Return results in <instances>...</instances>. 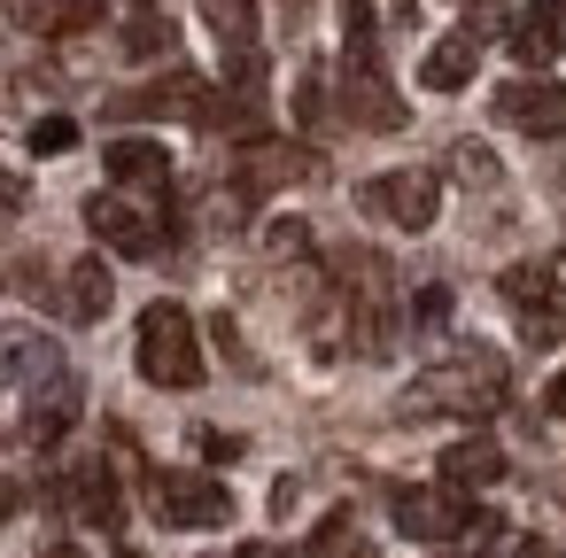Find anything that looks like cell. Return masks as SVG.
Masks as SVG:
<instances>
[{
	"label": "cell",
	"mask_w": 566,
	"mask_h": 558,
	"mask_svg": "<svg viewBox=\"0 0 566 558\" xmlns=\"http://www.w3.org/2000/svg\"><path fill=\"white\" fill-rule=\"evenodd\" d=\"M496 125H512L527 140H566V86H551V78L496 86Z\"/></svg>",
	"instance_id": "30bf717a"
},
{
	"label": "cell",
	"mask_w": 566,
	"mask_h": 558,
	"mask_svg": "<svg viewBox=\"0 0 566 558\" xmlns=\"http://www.w3.org/2000/svg\"><path fill=\"white\" fill-rule=\"evenodd\" d=\"M109 179L117 187H133V194H171V156H164V140H109Z\"/></svg>",
	"instance_id": "e0dca14e"
},
{
	"label": "cell",
	"mask_w": 566,
	"mask_h": 558,
	"mask_svg": "<svg viewBox=\"0 0 566 558\" xmlns=\"http://www.w3.org/2000/svg\"><path fill=\"white\" fill-rule=\"evenodd\" d=\"M388 512H396V527L411 535V543H458V535H496V519L481 512V504H465V488H396L388 496Z\"/></svg>",
	"instance_id": "5b68a950"
},
{
	"label": "cell",
	"mask_w": 566,
	"mask_h": 558,
	"mask_svg": "<svg viewBox=\"0 0 566 558\" xmlns=\"http://www.w3.org/2000/svg\"><path fill=\"white\" fill-rule=\"evenodd\" d=\"M303 558H380V550H373V543H357V527H349V512H326Z\"/></svg>",
	"instance_id": "44dd1931"
},
{
	"label": "cell",
	"mask_w": 566,
	"mask_h": 558,
	"mask_svg": "<svg viewBox=\"0 0 566 558\" xmlns=\"http://www.w3.org/2000/svg\"><path fill=\"white\" fill-rule=\"evenodd\" d=\"M496 287H504V303H512V318H520V341H527V349L566 341V287L551 280V264H512Z\"/></svg>",
	"instance_id": "52a82bcc"
},
{
	"label": "cell",
	"mask_w": 566,
	"mask_h": 558,
	"mask_svg": "<svg viewBox=\"0 0 566 558\" xmlns=\"http://www.w3.org/2000/svg\"><path fill=\"white\" fill-rule=\"evenodd\" d=\"M481 32H489L481 17H465L458 32H442V40L427 48V63H419V86H427V94H465L473 71H481Z\"/></svg>",
	"instance_id": "8fae6325"
},
{
	"label": "cell",
	"mask_w": 566,
	"mask_h": 558,
	"mask_svg": "<svg viewBox=\"0 0 566 558\" xmlns=\"http://www.w3.org/2000/svg\"><path fill=\"white\" fill-rule=\"evenodd\" d=\"M450 558H458V550H450Z\"/></svg>",
	"instance_id": "d590c367"
},
{
	"label": "cell",
	"mask_w": 566,
	"mask_h": 558,
	"mask_svg": "<svg viewBox=\"0 0 566 558\" xmlns=\"http://www.w3.org/2000/svg\"><path fill=\"white\" fill-rule=\"evenodd\" d=\"M295 117H303V125L326 117V71H303V86H295Z\"/></svg>",
	"instance_id": "484cf974"
},
{
	"label": "cell",
	"mask_w": 566,
	"mask_h": 558,
	"mask_svg": "<svg viewBox=\"0 0 566 558\" xmlns=\"http://www.w3.org/2000/svg\"><path fill=\"white\" fill-rule=\"evenodd\" d=\"M133 9H156V0H133Z\"/></svg>",
	"instance_id": "836d02e7"
},
{
	"label": "cell",
	"mask_w": 566,
	"mask_h": 558,
	"mask_svg": "<svg viewBox=\"0 0 566 558\" xmlns=\"http://www.w3.org/2000/svg\"><path fill=\"white\" fill-rule=\"evenodd\" d=\"M86 225L102 249L117 256H156L171 241V194H133V187H109V194H86Z\"/></svg>",
	"instance_id": "277c9868"
},
{
	"label": "cell",
	"mask_w": 566,
	"mask_h": 558,
	"mask_svg": "<svg viewBox=\"0 0 566 558\" xmlns=\"http://www.w3.org/2000/svg\"><path fill=\"white\" fill-rule=\"evenodd\" d=\"M55 558H78V550H55Z\"/></svg>",
	"instance_id": "e575fe53"
},
{
	"label": "cell",
	"mask_w": 566,
	"mask_h": 558,
	"mask_svg": "<svg viewBox=\"0 0 566 558\" xmlns=\"http://www.w3.org/2000/svg\"><path fill=\"white\" fill-rule=\"evenodd\" d=\"M109 264L102 256H78L71 272H63V318H78V326H94V318H109Z\"/></svg>",
	"instance_id": "d6986e66"
},
{
	"label": "cell",
	"mask_w": 566,
	"mask_h": 558,
	"mask_svg": "<svg viewBox=\"0 0 566 558\" xmlns=\"http://www.w3.org/2000/svg\"><path fill=\"white\" fill-rule=\"evenodd\" d=\"M78 372H48L40 388H32V403H24V442L32 450H55L71 427H78Z\"/></svg>",
	"instance_id": "7c38bea8"
},
{
	"label": "cell",
	"mask_w": 566,
	"mask_h": 558,
	"mask_svg": "<svg viewBox=\"0 0 566 558\" xmlns=\"http://www.w3.org/2000/svg\"><path fill=\"white\" fill-rule=\"evenodd\" d=\"M543 411H551V419H566V372H558V380L543 388Z\"/></svg>",
	"instance_id": "f546056e"
},
{
	"label": "cell",
	"mask_w": 566,
	"mask_h": 558,
	"mask_svg": "<svg viewBox=\"0 0 566 558\" xmlns=\"http://www.w3.org/2000/svg\"><path fill=\"white\" fill-rule=\"evenodd\" d=\"M264 249H272L280 264H295V256H311V225H303V218H280V225H264Z\"/></svg>",
	"instance_id": "cb8c5ba5"
},
{
	"label": "cell",
	"mask_w": 566,
	"mask_h": 558,
	"mask_svg": "<svg viewBox=\"0 0 566 558\" xmlns=\"http://www.w3.org/2000/svg\"><path fill=\"white\" fill-rule=\"evenodd\" d=\"M133 357H140V380L148 388H202V334L187 318V303H148L140 310V334H133Z\"/></svg>",
	"instance_id": "3957f363"
},
{
	"label": "cell",
	"mask_w": 566,
	"mask_h": 558,
	"mask_svg": "<svg viewBox=\"0 0 566 558\" xmlns=\"http://www.w3.org/2000/svg\"><path fill=\"white\" fill-rule=\"evenodd\" d=\"M442 318H450V287H419V295H411V326H427V334H434Z\"/></svg>",
	"instance_id": "4316f807"
},
{
	"label": "cell",
	"mask_w": 566,
	"mask_h": 558,
	"mask_svg": "<svg viewBox=\"0 0 566 558\" xmlns=\"http://www.w3.org/2000/svg\"><path fill=\"white\" fill-rule=\"evenodd\" d=\"M179 48V32H171V17H156V9H140V24L125 32V55L133 63H156V55H171Z\"/></svg>",
	"instance_id": "7402d4cb"
},
{
	"label": "cell",
	"mask_w": 566,
	"mask_h": 558,
	"mask_svg": "<svg viewBox=\"0 0 566 558\" xmlns=\"http://www.w3.org/2000/svg\"><path fill=\"white\" fill-rule=\"evenodd\" d=\"M280 9H287V17H303V9H311V0H280Z\"/></svg>",
	"instance_id": "d6a6232c"
},
{
	"label": "cell",
	"mask_w": 566,
	"mask_h": 558,
	"mask_svg": "<svg viewBox=\"0 0 566 558\" xmlns=\"http://www.w3.org/2000/svg\"><path fill=\"white\" fill-rule=\"evenodd\" d=\"M233 179L256 194V187H287V179H318V156L311 148H295V140H241V164H233Z\"/></svg>",
	"instance_id": "4fadbf2b"
},
{
	"label": "cell",
	"mask_w": 566,
	"mask_h": 558,
	"mask_svg": "<svg viewBox=\"0 0 566 558\" xmlns=\"http://www.w3.org/2000/svg\"><path fill=\"white\" fill-rule=\"evenodd\" d=\"M450 164H458V179H473V187H496V156H489L481 140H458V156H450Z\"/></svg>",
	"instance_id": "d4e9b609"
},
{
	"label": "cell",
	"mask_w": 566,
	"mask_h": 558,
	"mask_svg": "<svg viewBox=\"0 0 566 558\" xmlns=\"http://www.w3.org/2000/svg\"><path fill=\"white\" fill-rule=\"evenodd\" d=\"M558 48H566V32H558V24L543 17V0H527V9L512 17V55H520L527 71H543V63H551Z\"/></svg>",
	"instance_id": "ffe728a7"
},
{
	"label": "cell",
	"mask_w": 566,
	"mask_h": 558,
	"mask_svg": "<svg viewBox=\"0 0 566 558\" xmlns=\"http://www.w3.org/2000/svg\"><path fill=\"white\" fill-rule=\"evenodd\" d=\"M24 140H32V156H71V148H78V125H71V117H40Z\"/></svg>",
	"instance_id": "603a6c76"
},
{
	"label": "cell",
	"mask_w": 566,
	"mask_h": 558,
	"mask_svg": "<svg viewBox=\"0 0 566 558\" xmlns=\"http://www.w3.org/2000/svg\"><path fill=\"white\" fill-rule=\"evenodd\" d=\"M148 512L164 519V527H226L233 519V496H226V481H210V473H148Z\"/></svg>",
	"instance_id": "ba28073f"
},
{
	"label": "cell",
	"mask_w": 566,
	"mask_h": 558,
	"mask_svg": "<svg viewBox=\"0 0 566 558\" xmlns=\"http://www.w3.org/2000/svg\"><path fill=\"white\" fill-rule=\"evenodd\" d=\"M195 442H202V457H210V465H233V457H241V434H218V427H202Z\"/></svg>",
	"instance_id": "83f0119b"
},
{
	"label": "cell",
	"mask_w": 566,
	"mask_h": 558,
	"mask_svg": "<svg viewBox=\"0 0 566 558\" xmlns=\"http://www.w3.org/2000/svg\"><path fill=\"white\" fill-rule=\"evenodd\" d=\"M342 117L365 133H403V102L380 78V48H373V0L342 9Z\"/></svg>",
	"instance_id": "7a4b0ae2"
},
{
	"label": "cell",
	"mask_w": 566,
	"mask_h": 558,
	"mask_svg": "<svg viewBox=\"0 0 566 558\" xmlns=\"http://www.w3.org/2000/svg\"><path fill=\"white\" fill-rule=\"evenodd\" d=\"M48 372H63V349L40 326H0V388H40Z\"/></svg>",
	"instance_id": "5bb4252c"
},
{
	"label": "cell",
	"mask_w": 566,
	"mask_h": 558,
	"mask_svg": "<svg viewBox=\"0 0 566 558\" xmlns=\"http://www.w3.org/2000/svg\"><path fill=\"white\" fill-rule=\"evenodd\" d=\"M17 512V481H0V519H9Z\"/></svg>",
	"instance_id": "1f68e13d"
},
{
	"label": "cell",
	"mask_w": 566,
	"mask_h": 558,
	"mask_svg": "<svg viewBox=\"0 0 566 558\" xmlns=\"http://www.w3.org/2000/svg\"><path fill=\"white\" fill-rule=\"evenodd\" d=\"M24 210V179L17 171H0V218H17Z\"/></svg>",
	"instance_id": "f1b7e54d"
},
{
	"label": "cell",
	"mask_w": 566,
	"mask_h": 558,
	"mask_svg": "<svg viewBox=\"0 0 566 558\" xmlns=\"http://www.w3.org/2000/svg\"><path fill=\"white\" fill-rule=\"evenodd\" d=\"M442 481L465 488V496H473V488H496V481H504V450H496L489 434H465V442L442 450Z\"/></svg>",
	"instance_id": "ac0fdd59"
},
{
	"label": "cell",
	"mask_w": 566,
	"mask_h": 558,
	"mask_svg": "<svg viewBox=\"0 0 566 558\" xmlns=\"http://www.w3.org/2000/svg\"><path fill=\"white\" fill-rule=\"evenodd\" d=\"M512 396V372H504V357L496 349H450V357H434L411 388H403V419H489L496 403Z\"/></svg>",
	"instance_id": "6da1fadb"
},
{
	"label": "cell",
	"mask_w": 566,
	"mask_h": 558,
	"mask_svg": "<svg viewBox=\"0 0 566 558\" xmlns=\"http://www.w3.org/2000/svg\"><path fill=\"white\" fill-rule=\"evenodd\" d=\"M357 202H365V218H380V225H396V233H427V225L442 218V179H434L427 164H403V171L365 179Z\"/></svg>",
	"instance_id": "8992f818"
},
{
	"label": "cell",
	"mask_w": 566,
	"mask_h": 558,
	"mask_svg": "<svg viewBox=\"0 0 566 558\" xmlns=\"http://www.w3.org/2000/svg\"><path fill=\"white\" fill-rule=\"evenodd\" d=\"M63 504H71V512H78L86 527H117V519H125V488H117V465H102V457H94V465H78V473L63 481Z\"/></svg>",
	"instance_id": "2e32d148"
},
{
	"label": "cell",
	"mask_w": 566,
	"mask_h": 558,
	"mask_svg": "<svg viewBox=\"0 0 566 558\" xmlns=\"http://www.w3.org/2000/svg\"><path fill=\"white\" fill-rule=\"evenodd\" d=\"M17 32H40V40H71V32H94L102 24V0H0Z\"/></svg>",
	"instance_id": "9a60e30c"
},
{
	"label": "cell",
	"mask_w": 566,
	"mask_h": 558,
	"mask_svg": "<svg viewBox=\"0 0 566 558\" xmlns=\"http://www.w3.org/2000/svg\"><path fill=\"white\" fill-rule=\"evenodd\" d=\"M210 32L226 40V78L233 94H264V55H256V0H202Z\"/></svg>",
	"instance_id": "9c48e42d"
},
{
	"label": "cell",
	"mask_w": 566,
	"mask_h": 558,
	"mask_svg": "<svg viewBox=\"0 0 566 558\" xmlns=\"http://www.w3.org/2000/svg\"><path fill=\"white\" fill-rule=\"evenodd\" d=\"M233 558H295V550H280V543H241Z\"/></svg>",
	"instance_id": "4dcf8cb0"
}]
</instances>
